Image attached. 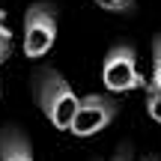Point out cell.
<instances>
[{"mask_svg": "<svg viewBox=\"0 0 161 161\" xmlns=\"http://www.w3.org/2000/svg\"><path fill=\"white\" fill-rule=\"evenodd\" d=\"M36 98H39V108H42V114L48 116V122H51L54 128L69 131L72 116H75L80 98L75 96V90L63 80L60 72L42 69L39 75H36Z\"/></svg>", "mask_w": 161, "mask_h": 161, "instance_id": "cell-1", "label": "cell"}, {"mask_svg": "<svg viewBox=\"0 0 161 161\" xmlns=\"http://www.w3.org/2000/svg\"><path fill=\"white\" fill-rule=\"evenodd\" d=\"M57 39V9L48 3H33L24 15V54L45 57Z\"/></svg>", "mask_w": 161, "mask_h": 161, "instance_id": "cell-2", "label": "cell"}, {"mask_svg": "<svg viewBox=\"0 0 161 161\" xmlns=\"http://www.w3.org/2000/svg\"><path fill=\"white\" fill-rule=\"evenodd\" d=\"M116 110H119V104H116L114 98L92 92V96H86V98H80V102H78V110H75V116H72L69 131L75 134V137L98 134L102 128H108L110 122H114Z\"/></svg>", "mask_w": 161, "mask_h": 161, "instance_id": "cell-3", "label": "cell"}, {"mask_svg": "<svg viewBox=\"0 0 161 161\" xmlns=\"http://www.w3.org/2000/svg\"><path fill=\"white\" fill-rule=\"evenodd\" d=\"M102 80L110 92H128V90H137L143 86V75L137 72L134 66V51L128 45H119L104 57L102 66Z\"/></svg>", "mask_w": 161, "mask_h": 161, "instance_id": "cell-4", "label": "cell"}, {"mask_svg": "<svg viewBox=\"0 0 161 161\" xmlns=\"http://www.w3.org/2000/svg\"><path fill=\"white\" fill-rule=\"evenodd\" d=\"M0 161H33L30 140L18 128H6L0 134Z\"/></svg>", "mask_w": 161, "mask_h": 161, "instance_id": "cell-5", "label": "cell"}, {"mask_svg": "<svg viewBox=\"0 0 161 161\" xmlns=\"http://www.w3.org/2000/svg\"><path fill=\"white\" fill-rule=\"evenodd\" d=\"M146 110L155 122H161V90L155 86H149V92H146Z\"/></svg>", "mask_w": 161, "mask_h": 161, "instance_id": "cell-6", "label": "cell"}, {"mask_svg": "<svg viewBox=\"0 0 161 161\" xmlns=\"http://www.w3.org/2000/svg\"><path fill=\"white\" fill-rule=\"evenodd\" d=\"M152 86L161 90V36L152 45Z\"/></svg>", "mask_w": 161, "mask_h": 161, "instance_id": "cell-7", "label": "cell"}, {"mask_svg": "<svg viewBox=\"0 0 161 161\" xmlns=\"http://www.w3.org/2000/svg\"><path fill=\"white\" fill-rule=\"evenodd\" d=\"M104 12H131L134 9V0H96Z\"/></svg>", "mask_w": 161, "mask_h": 161, "instance_id": "cell-8", "label": "cell"}, {"mask_svg": "<svg viewBox=\"0 0 161 161\" xmlns=\"http://www.w3.org/2000/svg\"><path fill=\"white\" fill-rule=\"evenodd\" d=\"M114 161H128V155H119V158H114Z\"/></svg>", "mask_w": 161, "mask_h": 161, "instance_id": "cell-9", "label": "cell"}, {"mask_svg": "<svg viewBox=\"0 0 161 161\" xmlns=\"http://www.w3.org/2000/svg\"><path fill=\"white\" fill-rule=\"evenodd\" d=\"M3 18H6V12H3V9H0V24H3Z\"/></svg>", "mask_w": 161, "mask_h": 161, "instance_id": "cell-10", "label": "cell"}, {"mask_svg": "<svg viewBox=\"0 0 161 161\" xmlns=\"http://www.w3.org/2000/svg\"><path fill=\"white\" fill-rule=\"evenodd\" d=\"M146 161H149V158H146Z\"/></svg>", "mask_w": 161, "mask_h": 161, "instance_id": "cell-11", "label": "cell"}]
</instances>
